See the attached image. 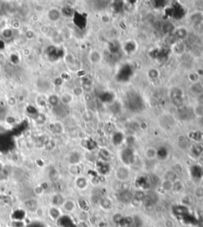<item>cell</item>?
Returning <instances> with one entry per match:
<instances>
[{"label":"cell","instance_id":"2","mask_svg":"<svg viewBox=\"0 0 203 227\" xmlns=\"http://www.w3.org/2000/svg\"><path fill=\"white\" fill-rule=\"evenodd\" d=\"M186 9L177 2L173 3L172 6L165 10V15L168 16V17H172L177 20L183 19L186 15Z\"/></svg>","mask_w":203,"mask_h":227},{"label":"cell","instance_id":"25","mask_svg":"<svg viewBox=\"0 0 203 227\" xmlns=\"http://www.w3.org/2000/svg\"><path fill=\"white\" fill-rule=\"evenodd\" d=\"M124 3L122 1H115V2L113 3V8L115 10L116 12H120L121 10H123V7H124Z\"/></svg>","mask_w":203,"mask_h":227},{"label":"cell","instance_id":"9","mask_svg":"<svg viewBox=\"0 0 203 227\" xmlns=\"http://www.w3.org/2000/svg\"><path fill=\"white\" fill-rule=\"evenodd\" d=\"M129 176V171L126 167H120L116 171V177L120 181H126Z\"/></svg>","mask_w":203,"mask_h":227},{"label":"cell","instance_id":"10","mask_svg":"<svg viewBox=\"0 0 203 227\" xmlns=\"http://www.w3.org/2000/svg\"><path fill=\"white\" fill-rule=\"evenodd\" d=\"M65 199L66 198H64V195H61V193L55 194V195H53V196L52 197V199H51L52 206H54V207H62L64 201H65Z\"/></svg>","mask_w":203,"mask_h":227},{"label":"cell","instance_id":"16","mask_svg":"<svg viewBox=\"0 0 203 227\" xmlns=\"http://www.w3.org/2000/svg\"><path fill=\"white\" fill-rule=\"evenodd\" d=\"M101 100L104 103H110L114 99V95L112 92H109V91H104L100 95Z\"/></svg>","mask_w":203,"mask_h":227},{"label":"cell","instance_id":"3","mask_svg":"<svg viewBox=\"0 0 203 227\" xmlns=\"http://www.w3.org/2000/svg\"><path fill=\"white\" fill-rule=\"evenodd\" d=\"M133 73V70L132 66L129 64H126L119 69L117 74V79L121 82H126L130 79Z\"/></svg>","mask_w":203,"mask_h":227},{"label":"cell","instance_id":"34","mask_svg":"<svg viewBox=\"0 0 203 227\" xmlns=\"http://www.w3.org/2000/svg\"><path fill=\"white\" fill-rule=\"evenodd\" d=\"M91 60L92 62H98L100 60V54L97 52H93L91 54Z\"/></svg>","mask_w":203,"mask_h":227},{"label":"cell","instance_id":"43","mask_svg":"<svg viewBox=\"0 0 203 227\" xmlns=\"http://www.w3.org/2000/svg\"><path fill=\"white\" fill-rule=\"evenodd\" d=\"M21 26V24L20 22H18V21H15V22H12V27H13V29H19V27Z\"/></svg>","mask_w":203,"mask_h":227},{"label":"cell","instance_id":"36","mask_svg":"<svg viewBox=\"0 0 203 227\" xmlns=\"http://www.w3.org/2000/svg\"><path fill=\"white\" fill-rule=\"evenodd\" d=\"M191 19L195 23H199L201 20V14H195L192 15Z\"/></svg>","mask_w":203,"mask_h":227},{"label":"cell","instance_id":"6","mask_svg":"<svg viewBox=\"0 0 203 227\" xmlns=\"http://www.w3.org/2000/svg\"><path fill=\"white\" fill-rule=\"evenodd\" d=\"M63 214V212L61 210V207H54V206H51L49 209H48V215L49 217L52 219V221H57L59 220L61 218Z\"/></svg>","mask_w":203,"mask_h":227},{"label":"cell","instance_id":"1","mask_svg":"<svg viewBox=\"0 0 203 227\" xmlns=\"http://www.w3.org/2000/svg\"><path fill=\"white\" fill-rule=\"evenodd\" d=\"M126 103L129 109L133 112L138 113L144 109V104L142 98L136 92H129L127 95Z\"/></svg>","mask_w":203,"mask_h":227},{"label":"cell","instance_id":"32","mask_svg":"<svg viewBox=\"0 0 203 227\" xmlns=\"http://www.w3.org/2000/svg\"><path fill=\"white\" fill-rule=\"evenodd\" d=\"M62 13L66 17H70V16H72V14H73V10L71 9L70 7H64V8L63 9Z\"/></svg>","mask_w":203,"mask_h":227},{"label":"cell","instance_id":"29","mask_svg":"<svg viewBox=\"0 0 203 227\" xmlns=\"http://www.w3.org/2000/svg\"><path fill=\"white\" fill-rule=\"evenodd\" d=\"M165 179H167V180H171V182L174 183L175 180H177V176L174 172H167V175H166V177H165Z\"/></svg>","mask_w":203,"mask_h":227},{"label":"cell","instance_id":"8","mask_svg":"<svg viewBox=\"0 0 203 227\" xmlns=\"http://www.w3.org/2000/svg\"><path fill=\"white\" fill-rule=\"evenodd\" d=\"M62 207L64 211L67 213H72L77 208V203L72 198H66Z\"/></svg>","mask_w":203,"mask_h":227},{"label":"cell","instance_id":"21","mask_svg":"<svg viewBox=\"0 0 203 227\" xmlns=\"http://www.w3.org/2000/svg\"><path fill=\"white\" fill-rule=\"evenodd\" d=\"M175 30V26L171 22H166L162 25V30L164 34H169Z\"/></svg>","mask_w":203,"mask_h":227},{"label":"cell","instance_id":"26","mask_svg":"<svg viewBox=\"0 0 203 227\" xmlns=\"http://www.w3.org/2000/svg\"><path fill=\"white\" fill-rule=\"evenodd\" d=\"M61 99V101L62 102V103H64V104H67V103H69L70 102H72V95H71L67 94V93H66V94L63 95L61 96V99Z\"/></svg>","mask_w":203,"mask_h":227},{"label":"cell","instance_id":"12","mask_svg":"<svg viewBox=\"0 0 203 227\" xmlns=\"http://www.w3.org/2000/svg\"><path fill=\"white\" fill-rule=\"evenodd\" d=\"M48 16H49V19H50L51 21H52V22H56V21H58L61 19V14L59 10L53 8L49 10V13H48Z\"/></svg>","mask_w":203,"mask_h":227},{"label":"cell","instance_id":"40","mask_svg":"<svg viewBox=\"0 0 203 227\" xmlns=\"http://www.w3.org/2000/svg\"><path fill=\"white\" fill-rule=\"evenodd\" d=\"M36 122H37L38 124H41L43 123L44 122H45V116L43 115H39L37 116V118H36Z\"/></svg>","mask_w":203,"mask_h":227},{"label":"cell","instance_id":"37","mask_svg":"<svg viewBox=\"0 0 203 227\" xmlns=\"http://www.w3.org/2000/svg\"><path fill=\"white\" fill-rule=\"evenodd\" d=\"M100 155L102 156V158L104 159V160H109L110 155V153L106 151V149H103L100 152Z\"/></svg>","mask_w":203,"mask_h":227},{"label":"cell","instance_id":"14","mask_svg":"<svg viewBox=\"0 0 203 227\" xmlns=\"http://www.w3.org/2000/svg\"><path fill=\"white\" fill-rule=\"evenodd\" d=\"M99 203H100V206L103 207L104 210H108L112 208L113 207L112 201H111L109 198H107V197H103V198H101Z\"/></svg>","mask_w":203,"mask_h":227},{"label":"cell","instance_id":"39","mask_svg":"<svg viewBox=\"0 0 203 227\" xmlns=\"http://www.w3.org/2000/svg\"><path fill=\"white\" fill-rule=\"evenodd\" d=\"M158 72L156 70H155V69H152V70H150L149 72H148V76H149L150 78H152V79H156V77L158 76Z\"/></svg>","mask_w":203,"mask_h":227},{"label":"cell","instance_id":"19","mask_svg":"<svg viewBox=\"0 0 203 227\" xmlns=\"http://www.w3.org/2000/svg\"><path fill=\"white\" fill-rule=\"evenodd\" d=\"M174 35L176 37L177 40L178 39H183L187 36V32H186V29H184V28H179V29L175 31Z\"/></svg>","mask_w":203,"mask_h":227},{"label":"cell","instance_id":"38","mask_svg":"<svg viewBox=\"0 0 203 227\" xmlns=\"http://www.w3.org/2000/svg\"><path fill=\"white\" fill-rule=\"evenodd\" d=\"M25 37H26L28 40H31V39H33L34 37V36H35V34H34V31L30 30H28L25 32Z\"/></svg>","mask_w":203,"mask_h":227},{"label":"cell","instance_id":"42","mask_svg":"<svg viewBox=\"0 0 203 227\" xmlns=\"http://www.w3.org/2000/svg\"><path fill=\"white\" fill-rule=\"evenodd\" d=\"M73 93H74V95H80L83 93L82 88H76L75 89H73Z\"/></svg>","mask_w":203,"mask_h":227},{"label":"cell","instance_id":"23","mask_svg":"<svg viewBox=\"0 0 203 227\" xmlns=\"http://www.w3.org/2000/svg\"><path fill=\"white\" fill-rule=\"evenodd\" d=\"M145 155L148 159H153L157 156V150L153 148H149L145 152Z\"/></svg>","mask_w":203,"mask_h":227},{"label":"cell","instance_id":"28","mask_svg":"<svg viewBox=\"0 0 203 227\" xmlns=\"http://www.w3.org/2000/svg\"><path fill=\"white\" fill-rule=\"evenodd\" d=\"M48 100H49V103H50L51 105L56 106H57V104H58V102H59L60 99H59V98H58V96L52 95L49 96Z\"/></svg>","mask_w":203,"mask_h":227},{"label":"cell","instance_id":"30","mask_svg":"<svg viewBox=\"0 0 203 227\" xmlns=\"http://www.w3.org/2000/svg\"><path fill=\"white\" fill-rule=\"evenodd\" d=\"M167 3L165 1H161V0H156V1H153V6L155 8H162L164 7Z\"/></svg>","mask_w":203,"mask_h":227},{"label":"cell","instance_id":"15","mask_svg":"<svg viewBox=\"0 0 203 227\" xmlns=\"http://www.w3.org/2000/svg\"><path fill=\"white\" fill-rule=\"evenodd\" d=\"M160 187L165 192H171L173 189V182H171V180H167V179H164V180L161 181Z\"/></svg>","mask_w":203,"mask_h":227},{"label":"cell","instance_id":"20","mask_svg":"<svg viewBox=\"0 0 203 227\" xmlns=\"http://www.w3.org/2000/svg\"><path fill=\"white\" fill-rule=\"evenodd\" d=\"M136 49V45L135 44L134 41H128L126 45H125V50L128 52V53H131V52H134Z\"/></svg>","mask_w":203,"mask_h":227},{"label":"cell","instance_id":"45","mask_svg":"<svg viewBox=\"0 0 203 227\" xmlns=\"http://www.w3.org/2000/svg\"><path fill=\"white\" fill-rule=\"evenodd\" d=\"M201 103L203 104V95L201 96Z\"/></svg>","mask_w":203,"mask_h":227},{"label":"cell","instance_id":"22","mask_svg":"<svg viewBox=\"0 0 203 227\" xmlns=\"http://www.w3.org/2000/svg\"><path fill=\"white\" fill-rule=\"evenodd\" d=\"M183 184L182 182L179 181V180H177L173 183L172 191H174L175 192H180L181 191H183Z\"/></svg>","mask_w":203,"mask_h":227},{"label":"cell","instance_id":"7","mask_svg":"<svg viewBox=\"0 0 203 227\" xmlns=\"http://www.w3.org/2000/svg\"><path fill=\"white\" fill-rule=\"evenodd\" d=\"M24 207L29 211L36 212L37 209H39V202L36 198H28L24 201Z\"/></svg>","mask_w":203,"mask_h":227},{"label":"cell","instance_id":"13","mask_svg":"<svg viewBox=\"0 0 203 227\" xmlns=\"http://www.w3.org/2000/svg\"><path fill=\"white\" fill-rule=\"evenodd\" d=\"M88 180L83 176H79L76 180V186L79 190H84L88 187Z\"/></svg>","mask_w":203,"mask_h":227},{"label":"cell","instance_id":"35","mask_svg":"<svg viewBox=\"0 0 203 227\" xmlns=\"http://www.w3.org/2000/svg\"><path fill=\"white\" fill-rule=\"evenodd\" d=\"M193 91H195L196 94H201V92L203 91L202 87H201V84H195V86H193Z\"/></svg>","mask_w":203,"mask_h":227},{"label":"cell","instance_id":"11","mask_svg":"<svg viewBox=\"0 0 203 227\" xmlns=\"http://www.w3.org/2000/svg\"><path fill=\"white\" fill-rule=\"evenodd\" d=\"M121 157H122V160L126 165H129V164H132L133 162V159H134V157H133V153L131 149H126L124 151L122 152V154H121Z\"/></svg>","mask_w":203,"mask_h":227},{"label":"cell","instance_id":"33","mask_svg":"<svg viewBox=\"0 0 203 227\" xmlns=\"http://www.w3.org/2000/svg\"><path fill=\"white\" fill-rule=\"evenodd\" d=\"M40 31L42 34L47 35L49 33V31H50V28H49V26L48 25H42L40 27Z\"/></svg>","mask_w":203,"mask_h":227},{"label":"cell","instance_id":"4","mask_svg":"<svg viewBox=\"0 0 203 227\" xmlns=\"http://www.w3.org/2000/svg\"><path fill=\"white\" fill-rule=\"evenodd\" d=\"M171 99L173 101V103L177 107H181L183 105V91L181 89L175 88L171 91Z\"/></svg>","mask_w":203,"mask_h":227},{"label":"cell","instance_id":"17","mask_svg":"<svg viewBox=\"0 0 203 227\" xmlns=\"http://www.w3.org/2000/svg\"><path fill=\"white\" fill-rule=\"evenodd\" d=\"M80 160V155L78 153H72L69 157V162L72 165H76Z\"/></svg>","mask_w":203,"mask_h":227},{"label":"cell","instance_id":"31","mask_svg":"<svg viewBox=\"0 0 203 227\" xmlns=\"http://www.w3.org/2000/svg\"><path fill=\"white\" fill-rule=\"evenodd\" d=\"M123 140V136L121 133H115V135L114 136V143H117L118 145L119 143H121ZM116 144V145H117Z\"/></svg>","mask_w":203,"mask_h":227},{"label":"cell","instance_id":"5","mask_svg":"<svg viewBox=\"0 0 203 227\" xmlns=\"http://www.w3.org/2000/svg\"><path fill=\"white\" fill-rule=\"evenodd\" d=\"M168 54H169V49H165V48L160 49H153L150 52V56H151L152 57L155 58V59L160 60V61L167 59V57H168Z\"/></svg>","mask_w":203,"mask_h":227},{"label":"cell","instance_id":"18","mask_svg":"<svg viewBox=\"0 0 203 227\" xmlns=\"http://www.w3.org/2000/svg\"><path fill=\"white\" fill-rule=\"evenodd\" d=\"M193 195L198 199L203 198V186H198L194 189Z\"/></svg>","mask_w":203,"mask_h":227},{"label":"cell","instance_id":"24","mask_svg":"<svg viewBox=\"0 0 203 227\" xmlns=\"http://www.w3.org/2000/svg\"><path fill=\"white\" fill-rule=\"evenodd\" d=\"M109 49L110 52V54L115 55V54L118 53V51H119V46H118V44H117L116 42H111L110 44Z\"/></svg>","mask_w":203,"mask_h":227},{"label":"cell","instance_id":"44","mask_svg":"<svg viewBox=\"0 0 203 227\" xmlns=\"http://www.w3.org/2000/svg\"><path fill=\"white\" fill-rule=\"evenodd\" d=\"M31 20L34 22H37L39 20H40V18H39L38 14H34V15L31 17Z\"/></svg>","mask_w":203,"mask_h":227},{"label":"cell","instance_id":"27","mask_svg":"<svg viewBox=\"0 0 203 227\" xmlns=\"http://www.w3.org/2000/svg\"><path fill=\"white\" fill-rule=\"evenodd\" d=\"M13 30H12L11 29H10V28H6L2 32V35L3 36V37H5V38L7 39L11 38V37H13Z\"/></svg>","mask_w":203,"mask_h":227},{"label":"cell","instance_id":"41","mask_svg":"<svg viewBox=\"0 0 203 227\" xmlns=\"http://www.w3.org/2000/svg\"><path fill=\"white\" fill-rule=\"evenodd\" d=\"M165 227H175V225L171 219H167L164 222Z\"/></svg>","mask_w":203,"mask_h":227}]
</instances>
